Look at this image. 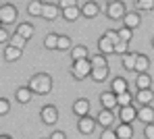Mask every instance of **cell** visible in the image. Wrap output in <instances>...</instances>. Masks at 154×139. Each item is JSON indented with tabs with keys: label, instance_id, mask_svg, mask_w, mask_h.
<instances>
[{
	"label": "cell",
	"instance_id": "cell-1",
	"mask_svg": "<svg viewBox=\"0 0 154 139\" xmlns=\"http://www.w3.org/2000/svg\"><path fill=\"white\" fill-rule=\"evenodd\" d=\"M27 87L31 89V93L48 96L52 91V79H50V75H46V73H38V75H33L29 79V85Z\"/></svg>",
	"mask_w": 154,
	"mask_h": 139
},
{
	"label": "cell",
	"instance_id": "cell-2",
	"mask_svg": "<svg viewBox=\"0 0 154 139\" xmlns=\"http://www.w3.org/2000/svg\"><path fill=\"white\" fill-rule=\"evenodd\" d=\"M92 71V64H90V58H81V60H73V67H71V75L75 79H85Z\"/></svg>",
	"mask_w": 154,
	"mask_h": 139
},
{
	"label": "cell",
	"instance_id": "cell-3",
	"mask_svg": "<svg viewBox=\"0 0 154 139\" xmlns=\"http://www.w3.org/2000/svg\"><path fill=\"white\" fill-rule=\"evenodd\" d=\"M125 13H127V8H125V2H121V0H110L108 6H106V15H108V19H112V21L123 19Z\"/></svg>",
	"mask_w": 154,
	"mask_h": 139
},
{
	"label": "cell",
	"instance_id": "cell-4",
	"mask_svg": "<svg viewBox=\"0 0 154 139\" xmlns=\"http://www.w3.org/2000/svg\"><path fill=\"white\" fill-rule=\"evenodd\" d=\"M15 19H17V8L13 4H2L0 6V23L11 25V23H15Z\"/></svg>",
	"mask_w": 154,
	"mask_h": 139
},
{
	"label": "cell",
	"instance_id": "cell-5",
	"mask_svg": "<svg viewBox=\"0 0 154 139\" xmlns=\"http://www.w3.org/2000/svg\"><path fill=\"white\" fill-rule=\"evenodd\" d=\"M40 116H42V120H44L46 125H54V123L58 120V108H56V106H52V104H48V106H44V108H42Z\"/></svg>",
	"mask_w": 154,
	"mask_h": 139
},
{
	"label": "cell",
	"instance_id": "cell-6",
	"mask_svg": "<svg viewBox=\"0 0 154 139\" xmlns=\"http://www.w3.org/2000/svg\"><path fill=\"white\" fill-rule=\"evenodd\" d=\"M77 127H79V131H81L83 135H90V133H94V129H96V120L85 114V116H79Z\"/></svg>",
	"mask_w": 154,
	"mask_h": 139
},
{
	"label": "cell",
	"instance_id": "cell-7",
	"mask_svg": "<svg viewBox=\"0 0 154 139\" xmlns=\"http://www.w3.org/2000/svg\"><path fill=\"white\" fill-rule=\"evenodd\" d=\"M119 118H121V123H129V125H131V123L137 118V108H135L133 104H129V106H121Z\"/></svg>",
	"mask_w": 154,
	"mask_h": 139
},
{
	"label": "cell",
	"instance_id": "cell-8",
	"mask_svg": "<svg viewBox=\"0 0 154 139\" xmlns=\"http://www.w3.org/2000/svg\"><path fill=\"white\" fill-rule=\"evenodd\" d=\"M79 10H81V15H83L85 19H94V17H98V13H100V6H98L94 0H88V2H85V4H83Z\"/></svg>",
	"mask_w": 154,
	"mask_h": 139
},
{
	"label": "cell",
	"instance_id": "cell-9",
	"mask_svg": "<svg viewBox=\"0 0 154 139\" xmlns=\"http://www.w3.org/2000/svg\"><path fill=\"white\" fill-rule=\"evenodd\" d=\"M56 15H58V4L44 2V6H42V15H40V17H44L46 21H54V19H56Z\"/></svg>",
	"mask_w": 154,
	"mask_h": 139
},
{
	"label": "cell",
	"instance_id": "cell-10",
	"mask_svg": "<svg viewBox=\"0 0 154 139\" xmlns=\"http://www.w3.org/2000/svg\"><path fill=\"white\" fill-rule=\"evenodd\" d=\"M148 67H150V58L146 54H135V64H133V71L135 73H148Z\"/></svg>",
	"mask_w": 154,
	"mask_h": 139
},
{
	"label": "cell",
	"instance_id": "cell-11",
	"mask_svg": "<svg viewBox=\"0 0 154 139\" xmlns=\"http://www.w3.org/2000/svg\"><path fill=\"white\" fill-rule=\"evenodd\" d=\"M73 112H75L77 116H85V114H90V100H85V98H79L73 102Z\"/></svg>",
	"mask_w": 154,
	"mask_h": 139
},
{
	"label": "cell",
	"instance_id": "cell-12",
	"mask_svg": "<svg viewBox=\"0 0 154 139\" xmlns=\"http://www.w3.org/2000/svg\"><path fill=\"white\" fill-rule=\"evenodd\" d=\"M137 104H142V106H146V104H150L154 100V93L152 89L148 87V89H137V93H135V98H133Z\"/></svg>",
	"mask_w": 154,
	"mask_h": 139
},
{
	"label": "cell",
	"instance_id": "cell-13",
	"mask_svg": "<svg viewBox=\"0 0 154 139\" xmlns=\"http://www.w3.org/2000/svg\"><path fill=\"white\" fill-rule=\"evenodd\" d=\"M137 118L142 120V123H154V110L150 108V104H146V106H140V110H137Z\"/></svg>",
	"mask_w": 154,
	"mask_h": 139
},
{
	"label": "cell",
	"instance_id": "cell-14",
	"mask_svg": "<svg viewBox=\"0 0 154 139\" xmlns=\"http://www.w3.org/2000/svg\"><path fill=\"white\" fill-rule=\"evenodd\" d=\"M100 104H102V108H106V110H112L117 106V96L112 91H104L102 96H100Z\"/></svg>",
	"mask_w": 154,
	"mask_h": 139
},
{
	"label": "cell",
	"instance_id": "cell-15",
	"mask_svg": "<svg viewBox=\"0 0 154 139\" xmlns=\"http://www.w3.org/2000/svg\"><path fill=\"white\" fill-rule=\"evenodd\" d=\"M115 133H117V139H131L133 137V129H131L129 123H121V125L115 129Z\"/></svg>",
	"mask_w": 154,
	"mask_h": 139
},
{
	"label": "cell",
	"instance_id": "cell-16",
	"mask_svg": "<svg viewBox=\"0 0 154 139\" xmlns=\"http://www.w3.org/2000/svg\"><path fill=\"white\" fill-rule=\"evenodd\" d=\"M142 23V17L137 15V13H125L123 15V25L129 29H133V27H137Z\"/></svg>",
	"mask_w": 154,
	"mask_h": 139
},
{
	"label": "cell",
	"instance_id": "cell-17",
	"mask_svg": "<svg viewBox=\"0 0 154 139\" xmlns=\"http://www.w3.org/2000/svg\"><path fill=\"white\" fill-rule=\"evenodd\" d=\"M112 120H115V114H112V110H106V108H102V112L98 114V120H96V123H98V125H102L104 129H106V127H110V125H112Z\"/></svg>",
	"mask_w": 154,
	"mask_h": 139
},
{
	"label": "cell",
	"instance_id": "cell-18",
	"mask_svg": "<svg viewBox=\"0 0 154 139\" xmlns=\"http://www.w3.org/2000/svg\"><path fill=\"white\" fill-rule=\"evenodd\" d=\"M23 56V50H19V48H15V46H6V50H4V60H8V62H15V60H19Z\"/></svg>",
	"mask_w": 154,
	"mask_h": 139
},
{
	"label": "cell",
	"instance_id": "cell-19",
	"mask_svg": "<svg viewBox=\"0 0 154 139\" xmlns=\"http://www.w3.org/2000/svg\"><path fill=\"white\" fill-rule=\"evenodd\" d=\"M108 67H92V71H90V75H92V79L94 81H104L106 77H108Z\"/></svg>",
	"mask_w": 154,
	"mask_h": 139
},
{
	"label": "cell",
	"instance_id": "cell-20",
	"mask_svg": "<svg viewBox=\"0 0 154 139\" xmlns=\"http://www.w3.org/2000/svg\"><path fill=\"white\" fill-rule=\"evenodd\" d=\"M112 46H115V44H112L106 35H102V37L98 40V50H100V54H104V56L112 54Z\"/></svg>",
	"mask_w": 154,
	"mask_h": 139
},
{
	"label": "cell",
	"instance_id": "cell-21",
	"mask_svg": "<svg viewBox=\"0 0 154 139\" xmlns=\"http://www.w3.org/2000/svg\"><path fill=\"white\" fill-rule=\"evenodd\" d=\"M42 6H44L42 0H31V2L27 4V13H29L31 17H40V15H42Z\"/></svg>",
	"mask_w": 154,
	"mask_h": 139
},
{
	"label": "cell",
	"instance_id": "cell-22",
	"mask_svg": "<svg viewBox=\"0 0 154 139\" xmlns=\"http://www.w3.org/2000/svg\"><path fill=\"white\" fill-rule=\"evenodd\" d=\"M17 102L19 104H29L31 102V89L29 87H19L17 89Z\"/></svg>",
	"mask_w": 154,
	"mask_h": 139
},
{
	"label": "cell",
	"instance_id": "cell-23",
	"mask_svg": "<svg viewBox=\"0 0 154 139\" xmlns=\"http://www.w3.org/2000/svg\"><path fill=\"white\" fill-rule=\"evenodd\" d=\"M150 83H152V79H150V75H148V73H137V79H135L137 89H148Z\"/></svg>",
	"mask_w": 154,
	"mask_h": 139
},
{
	"label": "cell",
	"instance_id": "cell-24",
	"mask_svg": "<svg viewBox=\"0 0 154 139\" xmlns=\"http://www.w3.org/2000/svg\"><path fill=\"white\" fill-rule=\"evenodd\" d=\"M110 87H112V93H123V91H127V79L117 77V79L110 83Z\"/></svg>",
	"mask_w": 154,
	"mask_h": 139
},
{
	"label": "cell",
	"instance_id": "cell-25",
	"mask_svg": "<svg viewBox=\"0 0 154 139\" xmlns=\"http://www.w3.org/2000/svg\"><path fill=\"white\" fill-rule=\"evenodd\" d=\"M117 96V106H129V104H133V96L127 91H123V93H115Z\"/></svg>",
	"mask_w": 154,
	"mask_h": 139
},
{
	"label": "cell",
	"instance_id": "cell-26",
	"mask_svg": "<svg viewBox=\"0 0 154 139\" xmlns=\"http://www.w3.org/2000/svg\"><path fill=\"white\" fill-rule=\"evenodd\" d=\"M15 33H19L21 37L29 40V37L33 35V25H31V23H21V25L17 27V31H15Z\"/></svg>",
	"mask_w": 154,
	"mask_h": 139
},
{
	"label": "cell",
	"instance_id": "cell-27",
	"mask_svg": "<svg viewBox=\"0 0 154 139\" xmlns=\"http://www.w3.org/2000/svg\"><path fill=\"white\" fill-rule=\"evenodd\" d=\"M79 15H81V10H79L77 6H69V8H63V17H65L67 21H75Z\"/></svg>",
	"mask_w": 154,
	"mask_h": 139
},
{
	"label": "cell",
	"instance_id": "cell-28",
	"mask_svg": "<svg viewBox=\"0 0 154 139\" xmlns=\"http://www.w3.org/2000/svg\"><path fill=\"white\" fill-rule=\"evenodd\" d=\"M11 46H15V48H19V50H25V44H27V40L25 37H21L19 33H13L11 35V42H8Z\"/></svg>",
	"mask_w": 154,
	"mask_h": 139
},
{
	"label": "cell",
	"instance_id": "cell-29",
	"mask_svg": "<svg viewBox=\"0 0 154 139\" xmlns=\"http://www.w3.org/2000/svg\"><path fill=\"white\" fill-rule=\"evenodd\" d=\"M71 56H73V60L88 58V48H85V46H75V48L71 50Z\"/></svg>",
	"mask_w": 154,
	"mask_h": 139
},
{
	"label": "cell",
	"instance_id": "cell-30",
	"mask_svg": "<svg viewBox=\"0 0 154 139\" xmlns=\"http://www.w3.org/2000/svg\"><path fill=\"white\" fill-rule=\"evenodd\" d=\"M90 64L92 67H108V60H106L104 54H94L90 58Z\"/></svg>",
	"mask_w": 154,
	"mask_h": 139
},
{
	"label": "cell",
	"instance_id": "cell-31",
	"mask_svg": "<svg viewBox=\"0 0 154 139\" xmlns=\"http://www.w3.org/2000/svg\"><path fill=\"white\" fill-rule=\"evenodd\" d=\"M127 50H129V42H123V40H119L115 46H112V52L115 54H127Z\"/></svg>",
	"mask_w": 154,
	"mask_h": 139
},
{
	"label": "cell",
	"instance_id": "cell-32",
	"mask_svg": "<svg viewBox=\"0 0 154 139\" xmlns=\"http://www.w3.org/2000/svg\"><path fill=\"white\" fill-rule=\"evenodd\" d=\"M71 48V40L67 35H58V42H56V50L63 52V50H69Z\"/></svg>",
	"mask_w": 154,
	"mask_h": 139
},
{
	"label": "cell",
	"instance_id": "cell-33",
	"mask_svg": "<svg viewBox=\"0 0 154 139\" xmlns=\"http://www.w3.org/2000/svg\"><path fill=\"white\" fill-rule=\"evenodd\" d=\"M56 42H58V35H56V33H48V35L44 37V46H46L48 50H56Z\"/></svg>",
	"mask_w": 154,
	"mask_h": 139
},
{
	"label": "cell",
	"instance_id": "cell-34",
	"mask_svg": "<svg viewBox=\"0 0 154 139\" xmlns=\"http://www.w3.org/2000/svg\"><path fill=\"white\" fill-rule=\"evenodd\" d=\"M135 6H137L140 10H152L154 0H135Z\"/></svg>",
	"mask_w": 154,
	"mask_h": 139
},
{
	"label": "cell",
	"instance_id": "cell-35",
	"mask_svg": "<svg viewBox=\"0 0 154 139\" xmlns=\"http://www.w3.org/2000/svg\"><path fill=\"white\" fill-rule=\"evenodd\" d=\"M133 64H135V54H123V67L127 71H133Z\"/></svg>",
	"mask_w": 154,
	"mask_h": 139
},
{
	"label": "cell",
	"instance_id": "cell-36",
	"mask_svg": "<svg viewBox=\"0 0 154 139\" xmlns=\"http://www.w3.org/2000/svg\"><path fill=\"white\" fill-rule=\"evenodd\" d=\"M117 33H119V40H123V42H129V40H131V35H133V33H131V29L125 27V25L119 29Z\"/></svg>",
	"mask_w": 154,
	"mask_h": 139
},
{
	"label": "cell",
	"instance_id": "cell-37",
	"mask_svg": "<svg viewBox=\"0 0 154 139\" xmlns=\"http://www.w3.org/2000/svg\"><path fill=\"white\" fill-rule=\"evenodd\" d=\"M104 35H106L112 44H117V42H119V33H117L115 29H106V31H104Z\"/></svg>",
	"mask_w": 154,
	"mask_h": 139
},
{
	"label": "cell",
	"instance_id": "cell-38",
	"mask_svg": "<svg viewBox=\"0 0 154 139\" xmlns=\"http://www.w3.org/2000/svg\"><path fill=\"white\" fill-rule=\"evenodd\" d=\"M8 110H11V104H8V100H6V98H0V116H2V114H6Z\"/></svg>",
	"mask_w": 154,
	"mask_h": 139
},
{
	"label": "cell",
	"instance_id": "cell-39",
	"mask_svg": "<svg viewBox=\"0 0 154 139\" xmlns=\"http://www.w3.org/2000/svg\"><path fill=\"white\" fill-rule=\"evenodd\" d=\"M69 6H77V0H58V8H69Z\"/></svg>",
	"mask_w": 154,
	"mask_h": 139
},
{
	"label": "cell",
	"instance_id": "cell-40",
	"mask_svg": "<svg viewBox=\"0 0 154 139\" xmlns=\"http://www.w3.org/2000/svg\"><path fill=\"white\" fill-rule=\"evenodd\" d=\"M144 135H146V139H154V123H148V125H146Z\"/></svg>",
	"mask_w": 154,
	"mask_h": 139
},
{
	"label": "cell",
	"instance_id": "cell-41",
	"mask_svg": "<svg viewBox=\"0 0 154 139\" xmlns=\"http://www.w3.org/2000/svg\"><path fill=\"white\" fill-rule=\"evenodd\" d=\"M100 139H117V133H115V131H110V129L106 127V129L102 131V135H100Z\"/></svg>",
	"mask_w": 154,
	"mask_h": 139
},
{
	"label": "cell",
	"instance_id": "cell-42",
	"mask_svg": "<svg viewBox=\"0 0 154 139\" xmlns=\"http://www.w3.org/2000/svg\"><path fill=\"white\" fill-rule=\"evenodd\" d=\"M6 40H8V31H6L4 27H0V44H4Z\"/></svg>",
	"mask_w": 154,
	"mask_h": 139
},
{
	"label": "cell",
	"instance_id": "cell-43",
	"mask_svg": "<svg viewBox=\"0 0 154 139\" xmlns=\"http://www.w3.org/2000/svg\"><path fill=\"white\" fill-rule=\"evenodd\" d=\"M50 139H67V137L63 131H54V133H50Z\"/></svg>",
	"mask_w": 154,
	"mask_h": 139
},
{
	"label": "cell",
	"instance_id": "cell-44",
	"mask_svg": "<svg viewBox=\"0 0 154 139\" xmlns=\"http://www.w3.org/2000/svg\"><path fill=\"white\" fill-rule=\"evenodd\" d=\"M0 139H11V137L8 135H0Z\"/></svg>",
	"mask_w": 154,
	"mask_h": 139
},
{
	"label": "cell",
	"instance_id": "cell-45",
	"mask_svg": "<svg viewBox=\"0 0 154 139\" xmlns=\"http://www.w3.org/2000/svg\"><path fill=\"white\" fill-rule=\"evenodd\" d=\"M152 46H154V37H152Z\"/></svg>",
	"mask_w": 154,
	"mask_h": 139
}]
</instances>
